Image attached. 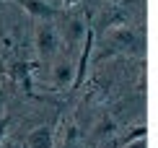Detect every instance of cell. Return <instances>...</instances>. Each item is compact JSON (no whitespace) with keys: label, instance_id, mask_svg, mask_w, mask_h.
I'll use <instances>...</instances> for the list:
<instances>
[{"label":"cell","instance_id":"6","mask_svg":"<svg viewBox=\"0 0 158 148\" xmlns=\"http://www.w3.org/2000/svg\"><path fill=\"white\" fill-rule=\"evenodd\" d=\"M65 148H78L75 146V130H70V138H68V143H65Z\"/></svg>","mask_w":158,"mask_h":148},{"label":"cell","instance_id":"4","mask_svg":"<svg viewBox=\"0 0 158 148\" xmlns=\"http://www.w3.org/2000/svg\"><path fill=\"white\" fill-rule=\"evenodd\" d=\"M62 37H65V42H68L70 47H75L78 42H83V39H85V26H83V21H81V18H68Z\"/></svg>","mask_w":158,"mask_h":148},{"label":"cell","instance_id":"2","mask_svg":"<svg viewBox=\"0 0 158 148\" xmlns=\"http://www.w3.org/2000/svg\"><path fill=\"white\" fill-rule=\"evenodd\" d=\"M73 76H75V65L68 57H60L55 63V68H52V81L57 86H70L73 83Z\"/></svg>","mask_w":158,"mask_h":148},{"label":"cell","instance_id":"3","mask_svg":"<svg viewBox=\"0 0 158 148\" xmlns=\"http://www.w3.org/2000/svg\"><path fill=\"white\" fill-rule=\"evenodd\" d=\"M52 143H55V138H52V127H47V125L31 130L29 138H26V146H29V148H52Z\"/></svg>","mask_w":158,"mask_h":148},{"label":"cell","instance_id":"5","mask_svg":"<svg viewBox=\"0 0 158 148\" xmlns=\"http://www.w3.org/2000/svg\"><path fill=\"white\" fill-rule=\"evenodd\" d=\"M13 3L23 5V8L29 11L31 16H36V18H44V21H49V18L55 16V11H52L47 3H42V0H13Z\"/></svg>","mask_w":158,"mask_h":148},{"label":"cell","instance_id":"1","mask_svg":"<svg viewBox=\"0 0 158 148\" xmlns=\"http://www.w3.org/2000/svg\"><path fill=\"white\" fill-rule=\"evenodd\" d=\"M34 44H36V52H39V57H42L44 63H49V60L57 55V50H60V31L55 29L52 21H42L36 26Z\"/></svg>","mask_w":158,"mask_h":148},{"label":"cell","instance_id":"7","mask_svg":"<svg viewBox=\"0 0 158 148\" xmlns=\"http://www.w3.org/2000/svg\"><path fill=\"white\" fill-rule=\"evenodd\" d=\"M127 148H145V138H140L135 146H127Z\"/></svg>","mask_w":158,"mask_h":148},{"label":"cell","instance_id":"8","mask_svg":"<svg viewBox=\"0 0 158 148\" xmlns=\"http://www.w3.org/2000/svg\"><path fill=\"white\" fill-rule=\"evenodd\" d=\"M5 138V122H0V140Z\"/></svg>","mask_w":158,"mask_h":148}]
</instances>
